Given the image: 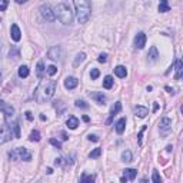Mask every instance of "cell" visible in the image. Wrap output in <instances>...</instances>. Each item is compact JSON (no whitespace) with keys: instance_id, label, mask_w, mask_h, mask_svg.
<instances>
[{"instance_id":"obj_50","label":"cell","mask_w":183,"mask_h":183,"mask_svg":"<svg viewBox=\"0 0 183 183\" xmlns=\"http://www.w3.org/2000/svg\"><path fill=\"white\" fill-rule=\"evenodd\" d=\"M83 120H85V122H89L90 119H89V116H83Z\"/></svg>"},{"instance_id":"obj_23","label":"cell","mask_w":183,"mask_h":183,"mask_svg":"<svg viewBox=\"0 0 183 183\" xmlns=\"http://www.w3.org/2000/svg\"><path fill=\"white\" fill-rule=\"evenodd\" d=\"M125 176L128 177V180H135L137 176V170L136 169H126L125 170Z\"/></svg>"},{"instance_id":"obj_19","label":"cell","mask_w":183,"mask_h":183,"mask_svg":"<svg viewBox=\"0 0 183 183\" xmlns=\"http://www.w3.org/2000/svg\"><path fill=\"white\" fill-rule=\"evenodd\" d=\"M182 74H183V63L180 59L176 60V74H175V79L179 80L182 79Z\"/></svg>"},{"instance_id":"obj_9","label":"cell","mask_w":183,"mask_h":183,"mask_svg":"<svg viewBox=\"0 0 183 183\" xmlns=\"http://www.w3.org/2000/svg\"><path fill=\"white\" fill-rule=\"evenodd\" d=\"M73 165V157L72 156H67V157H57L55 160V166H59V167H63V169H69L72 167Z\"/></svg>"},{"instance_id":"obj_32","label":"cell","mask_w":183,"mask_h":183,"mask_svg":"<svg viewBox=\"0 0 183 183\" xmlns=\"http://www.w3.org/2000/svg\"><path fill=\"white\" fill-rule=\"evenodd\" d=\"M85 59H86V55H85V53H79V55L76 56V60H74V63H73V64H74V66H79V64L82 63Z\"/></svg>"},{"instance_id":"obj_21","label":"cell","mask_w":183,"mask_h":183,"mask_svg":"<svg viewBox=\"0 0 183 183\" xmlns=\"http://www.w3.org/2000/svg\"><path fill=\"white\" fill-rule=\"evenodd\" d=\"M66 125H67L69 129H76L79 126V119L74 117V116H70V117L67 119V122H66Z\"/></svg>"},{"instance_id":"obj_2","label":"cell","mask_w":183,"mask_h":183,"mask_svg":"<svg viewBox=\"0 0 183 183\" xmlns=\"http://www.w3.org/2000/svg\"><path fill=\"white\" fill-rule=\"evenodd\" d=\"M74 7H76V15H77V22L79 23H86L90 15H92V6L90 0H73Z\"/></svg>"},{"instance_id":"obj_44","label":"cell","mask_w":183,"mask_h":183,"mask_svg":"<svg viewBox=\"0 0 183 183\" xmlns=\"http://www.w3.org/2000/svg\"><path fill=\"white\" fill-rule=\"evenodd\" d=\"M60 136H62L63 140H67V139H69V136L66 135V132H60Z\"/></svg>"},{"instance_id":"obj_49","label":"cell","mask_w":183,"mask_h":183,"mask_svg":"<svg viewBox=\"0 0 183 183\" xmlns=\"http://www.w3.org/2000/svg\"><path fill=\"white\" fill-rule=\"evenodd\" d=\"M120 180H122V182H128V177H126V176H123V177H122Z\"/></svg>"},{"instance_id":"obj_27","label":"cell","mask_w":183,"mask_h":183,"mask_svg":"<svg viewBox=\"0 0 183 183\" xmlns=\"http://www.w3.org/2000/svg\"><path fill=\"white\" fill-rule=\"evenodd\" d=\"M9 57H13L15 60H17L19 57H20V52H19V49L16 46H13V47L10 49V52H9Z\"/></svg>"},{"instance_id":"obj_24","label":"cell","mask_w":183,"mask_h":183,"mask_svg":"<svg viewBox=\"0 0 183 183\" xmlns=\"http://www.w3.org/2000/svg\"><path fill=\"white\" fill-rule=\"evenodd\" d=\"M159 12H160V13H166V12H170V6H169L167 0H160V3H159Z\"/></svg>"},{"instance_id":"obj_17","label":"cell","mask_w":183,"mask_h":183,"mask_svg":"<svg viewBox=\"0 0 183 183\" xmlns=\"http://www.w3.org/2000/svg\"><path fill=\"white\" fill-rule=\"evenodd\" d=\"M135 114L137 116V117L143 119V117H146V116L149 114V110H147V107H144V106H136L135 107Z\"/></svg>"},{"instance_id":"obj_26","label":"cell","mask_w":183,"mask_h":183,"mask_svg":"<svg viewBox=\"0 0 183 183\" xmlns=\"http://www.w3.org/2000/svg\"><path fill=\"white\" fill-rule=\"evenodd\" d=\"M113 82H114V80H113L112 76H106V77L103 79V87L104 89H112L113 87Z\"/></svg>"},{"instance_id":"obj_11","label":"cell","mask_w":183,"mask_h":183,"mask_svg":"<svg viewBox=\"0 0 183 183\" xmlns=\"http://www.w3.org/2000/svg\"><path fill=\"white\" fill-rule=\"evenodd\" d=\"M10 37L15 40V42H19V40L22 39V32H20V29H19L17 24H12V27H10Z\"/></svg>"},{"instance_id":"obj_42","label":"cell","mask_w":183,"mask_h":183,"mask_svg":"<svg viewBox=\"0 0 183 183\" xmlns=\"http://www.w3.org/2000/svg\"><path fill=\"white\" fill-rule=\"evenodd\" d=\"M87 139L90 140V142H99V137H97L96 135H89Z\"/></svg>"},{"instance_id":"obj_15","label":"cell","mask_w":183,"mask_h":183,"mask_svg":"<svg viewBox=\"0 0 183 183\" xmlns=\"http://www.w3.org/2000/svg\"><path fill=\"white\" fill-rule=\"evenodd\" d=\"M89 96H90L92 99H95L96 103H99V104H104V103H106V96H104L103 93H99V92H90V93H89Z\"/></svg>"},{"instance_id":"obj_36","label":"cell","mask_w":183,"mask_h":183,"mask_svg":"<svg viewBox=\"0 0 183 183\" xmlns=\"http://www.w3.org/2000/svg\"><path fill=\"white\" fill-rule=\"evenodd\" d=\"M99 76H100L99 69H92V72H90V77H92V80H96Z\"/></svg>"},{"instance_id":"obj_31","label":"cell","mask_w":183,"mask_h":183,"mask_svg":"<svg viewBox=\"0 0 183 183\" xmlns=\"http://www.w3.org/2000/svg\"><path fill=\"white\" fill-rule=\"evenodd\" d=\"M132 152L130 150H125L123 153H122V160L123 162H132Z\"/></svg>"},{"instance_id":"obj_30","label":"cell","mask_w":183,"mask_h":183,"mask_svg":"<svg viewBox=\"0 0 183 183\" xmlns=\"http://www.w3.org/2000/svg\"><path fill=\"white\" fill-rule=\"evenodd\" d=\"M100 155H102V149H100V147H96L95 150H92L89 153V157H90V159H97Z\"/></svg>"},{"instance_id":"obj_4","label":"cell","mask_w":183,"mask_h":183,"mask_svg":"<svg viewBox=\"0 0 183 183\" xmlns=\"http://www.w3.org/2000/svg\"><path fill=\"white\" fill-rule=\"evenodd\" d=\"M9 157H10V160H26V162H29L32 159V155L26 147H16L15 150L9 152Z\"/></svg>"},{"instance_id":"obj_16","label":"cell","mask_w":183,"mask_h":183,"mask_svg":"<svg viewBox=\"0 0 183 183\" xmlns=\"http://www.w3.org/2000/svg\"><path fill=\"white\" fill-rule=\"evenodd\" d=\"M157 59H159V52H157V49L155 47V46H152L150 50H149V53H147V60H149L150 63H155Z\"/></svg>"},{"instance_id":"obj_22","label":"cell","mask_w":183,"mask_h":183,"mask_svg":"<svg viewBox=\"0 0 183 183\" xmlns=\"http://www.w3.org/2000/svg\"><path fill=\"white\" fill-rule=\"evenodd\" d=\"M114 74L117 77H126L128 76V70H126L125 66H117V67H114Z\"/></svg>"},{"instance_id":"obj_43","label":"cell","mask_w":183,"mask_h":183,"mask_svg":"<svg viewBox=\"0 0 183 183\" xmlns=\"http://www.w3.org/2000/svg\"><path fill=\"white\" fill-rule=\"evenodd\" d=\"M24 114H26V119H27V120H30V122L33 120V114H32V112H26Z\"/></svg>"},{"instance_id":"obj_7","label":"cell","mask_w":183,"mask_h":183,"mask_svg":"<svg viewBox=\"0 0 183 183\" xmlns=\"http://www.w3.org/2000/svg\"><path fill=\"white\" fill-rule=\"evenodd\" d=\"M47 56L52 60H62L64 57V50L62 46H53V47L49 50Z\"/></svg>"},{"instance_id":"obj_34","label":"cell","mask_w":183,"mask_h":183,"mask_svg":"<svg viewBox=\"0 0 183 183\" xmlns=\"http://www.w3.org/2000/svg\"><path fill=\"white\" fill-rule=\"evenodd\" d=\"M74 104H76V107H80V109H89V104L85 100H76Z\"/></svg>"},{"instance_id":"obj_37","label":"cell","mask_w":183,"mask_h":183,"mask_svg":"<svg viewBox=\"0 0 183 183\" xmlns=\"http://www.w3.org/2000/svg\"><path fill=\"white\" fill-rule=\"evenodd\" d=\"M56 73H57V67H56V66H49L47 67V74L49 76H55Z\"/></svg>"},{"instance_id":"obj_20","label":"cell","mask_w":183,"mask_h":183,"mask_svg":"<svg viewBox=\"0 0 183 183\" xmlns=\"http://www.w3.org/2000/svg\"><path fill=\"white\" fill-rule=\"evenodd\" d=\"M125 128H126V117H122V119L116 123V132L122 135L123 132H125Z\"/></svg>"},{"instance_id":"obj_1","label":"cell","mask_w":183,"mask_h":183,"mask_svg":"<svg viewBox=\"0 0 183 183\" xmlns=\"http://www.w3.org/2000/svg\"><path fill=\"white\" fill-rule=\"evenodd\" d=\"M56 82L55 80H42L39 86L34 90V99L37 103H44L49 102L56 92Z\"/></svg>"},{"instance_id":"obj_46","label":"cell","mask_w":183,"mask_h":183,"mask_svg":"<svg viewBox=\"0 0 183 183\" xmlns=\"http://www.w3.org/2000/svg\"><path fill=\"white\" fill-rule=\"evenodd\" d=\"M166 90H167V92H169V93H172V95L175 93V90H173V89H172V87H169V86H167V87H166Z\"/></svg>"},{"instance_id":"obj_8","label":"cell","mask_w":183,"mask_h":183,"mask_svg":"<svg viewBox=\"0 0 183 183\" xmlns=\"http://www.w3.org/2000/svg\"><path fill=\"white\" fill-rule=\"evenodd\" d=\"M0 110L4 113L6 120H9L10 117H13V114H15V107H13L12 104H7L6 102H3V100H0Z\"/></svg>"},{"instance_id":"obj_40","label":"cell","mask_w":183,"mask_h":183,"mask_svg":"<svg viewBox=\"0 0 183 183\" xmlns=\"http://www.w3.org/2000/svg\"><path fill=\"white\" fill-rule=\"evenodd\" d=\"M50 143L53 144L55 147H57V149H62V143L59 140H56V139H50Z\"/></svg>"},{"instance_id":"obj_5","label":"cell","mask_w":183,"mask_h":183,"mask_svg":"<svg viewBox=\"0 0 183 183\" xmlns=\"http://www.w3.org/2000/svg\"><path fill=\"white\" fill-rule=\"evenodd\" d=\"M40 15H42L43 19H46L47 22H53L56 19L55 12H53V9L50 7L49 4H42L40 6Z\"/></svg>"},{"instance_id":"obj_51","label":"cell","mask_w":183,"mask_h":183,"mask_svg":"<svg viewBox=\"0 0 183 183\" xmlns=\"http://www.w3.org/2000/svg\"><path fill=\"white\" fill-rule=\"evenodd\" d=\"M172 149H173L172 146H167V147H166V150H167V152H172Z\"/></svg>"},{"instance_id":"obj_10","label":"cell","mask_w":183,"mask_h":183,"mask_svg":"<svg viewBox=\"0 0 183 183\" xmlns=\"http://www.w3.org/2000/svg\"><path fill=\"white\" fill-rule=\"evenodd\" d=\"M146 40H147V37H146V34H144L143 32L137 33L135 37V47L136 49H143L144 44H146Z\"/></svg>"},{"instance_id":"obj_6","label":"cell","mask_w":183,"mask_h":183,"mask_svg":"<svg viewBox=\"0 0 183 183\" xmlns=\"http://www.w3.org/2000/svg\"><path fill=\"white\" fill-rule=\"evenodd\" d=\"M12 137H13V133L9 128V125H1L0 126V144L12 140Z\"/></svg>"},{"instance_id":"obj_29","label":"cell","mask_w":183,"mask_h":183,"mask_svg":"<svg viewBox=\"0 0 183 183\" xmlns=\"http://www.w3.org/2000/svg\"><path fill=\"white\" fill-rule=\"evenodd\" d=\"M29 140L30 142H39L40 140V132L39 130H33L30 136H29Z\"/></svg>"},{"instance_id":"obj_18","label":"cell","mask_w":183,"mask_h":183,"mask_svg":"<svg viewBox=\"0 0 183 183\" xmlns=\"http://www.w3.org/2000/svg\"><path fill=\"white\" fill-rule=\"evenodd\" d=\"M9 128H10V130H12L15 139H19V137H20V128H19V123H17V122L9 123Z\"/></svg>"},{"instance_id":"obj_53","label":"cell","mask_w":183,"mask_h":183,"mask_svg":"<svg viewBox=\"0 0 183 183\" xmlns=\"http://www.w3.org/2000/svg\"><path fill=\"white\" fill-rule=\"evenodd\" d=\"M0 50H1V44H0Z\"/></svg>"},{"instance_id":"obj_35","label":"cell","mask_w":183,"mask_h":183,"mask_svg":"<svg viewBox=\"0 0 183 183\" xmlns=\"http://www.w3.org/2000/svg\"><path fill=\"white\" fill-rule=\"evenodd\" d=\"M152 180L155 183H160L162 182V177H160V175L157 173V170H153V175H152Z\"/></svg>"},{"instance_id":"obj_48","label":"cell","mask_w":183,"mask_h":183,"mask_svg":"<svg viewBox=\"0 0 183 183\" xmlns=\"http://www.w3.org/2000/svg\"><path fill=\"white\" fill-rule=\"evenodd\" d=\"M47 119V117H46V116H44V114H40V120H43V122H44V120Z\"/></svg>"},{"instance_id":"obj_41","label":"cell","mask_w":183,"mask_h":183,"mask_svg":"<svg viewBox=\"0 0 183 183\" xmlns=\"http://www.w3.org/2000/svg\"><path fill=\"white\" fill-rule=\"evenodd\" d=\"M97 60H99L100 63H106V62H107V55H106V53H102V55L99 56Z\"/></svg>"},{"instance_id":"obj_14","label":"cell","mask_w":183,"mask_h":183,"mask_svg":"<svg viewBox=\"0 0 183 183\" xmlns=\"http://www.w3.org/2000/svg\"><path fill=\"white\" fill-rule=\"evenodd\" d=\"M120 110H122V103H120V102H116V103H114V106L112 107L110 116H109V119H107V122H106V123H107V125H110L112 120H113V117H114V116H116Z\"/></svg>"},{"instance_id":"obj_38","label":"cell","mask_w":183,"mask_h":183,"mask_svg":"<svg viewBox=\"0 0 183 183\" xmlns=\"http://www.w3.org/2000/svg\"><path fill=\"white\" fill-rule=\"evenodd\" d=\"M7 4H9V0H0V10L4 12L7 9Z\"/></svg>"},{"instance_id":"obj_25","label":"cell","mask_w":183,"mask_h":183,"mask_svg":"<svg viewBox=\"0 0 183 183\" xmlns=\"http://www.w3.org/2000/svg\"><path fill=\"white\" fill-rule=\"evenodd\" d=\"M36 74L39 79H43L44 77V66H43V62H39L37 63V67H36Z\"/></svg>"},{"instance_id":"obj_47","label":"cell","mask_w":183,"mask_h":183,"mask_svg":"<svg viewBox=\"0 0 183 183\" xmlns=\"http://www.w3.org/2000/svg\"><path fill=\"white\" fill-rule=\"evenodd\" d=\"M15 1H16V3H19V4H23V3H26L27 0H15Z\"/></svg>"},{"instance_id":"obj_33","label":"cell","mask_w":183,"mask_h":183,"mask_svg":"<svg viewBox=\"0 0 183 183\" xmlns=\"http://www.w3.org/2000/svg\"><path fill=\"white\" fill-rule=\"evenodd\" d=\"M80 182L86 183V182H95V176L93 175H83L80 177Z\"/></svg>"},{"instance_id":"obj_13","label":"cell","mask_w":183,"mask_h":183,"mask_svg":"<svg viewBox=\"0 0 183 183\" xmlns=\"http://www.w3.org/2000/svg\"><path fill=\"white\" fill-rule=\"evenodd\" d=\"M77 85H79V80L76 79V77H73V76H69V77L64 79V87L69 89V90L74 89Z\"/></svg>"},{"instance_id":"obj_12","label":"cell","mask_w":183,"mask_h":183,"mask_svg":"<svg viewBox=\"0 0 183 183\" xmlns=\"http://www.w3.org/2000/svg\"><path fill=\"white\" fill-rule=\"evenodd\" d=\"M160 132L162 133H167L169 130H170V128H172V120L169 119V117H163V119L160 120Z\"/></svg>"},{"instance_id":"obj_45","label":"cell","mask_w":183,"mask_h":183,"mask_svg":"<svg viewBox=\"0 0 183 183\" xmlns=\"http://www.w3.org/2000/svg\"><path fill=\"white\" fill-rule=\"evenodd\" d=\"M157 109H159V104L155 103V104H153V112H157Z\"/></svg>"},{"instance_id":"obj_28","label":"cell","mask_w":183,"mask_h":183,"mask_svg":"<svg viewBox=\"0 0 183 183\" xmlns=\"http://www.w3.org/2000/svg\"><path fill=\"white\" fill-rule=\"evenodd\" d=\"M29 73L30 72H29V67H27V66H20V67H19V76H20L22 79L27 77Z\"/></svg>"},{"instance_id":"obj_52","label":"cell","mask_w":183,"mask_h":183,"mask_svg":"<svg viewBox=\"0 0 183 183\" xmlns=\"http://www.w3.org/2000/svg\"><path fill=\"white\" fill-rule=\"evenodd\" d=\"M0 79H1V73H0Z\"/></svg>"},{"instance_id":"obj_39","label":"cell","mask_w":183,"mask_h":183,"mask_svg":"<svg viewBox=\"0 0 183 183\" xmlns=\"http://www.w3.org/2000/svg\"><path fill=\"white\" fill-rule=\"evenodd\" d=\"M147 129V126H143L142 128V130L139 132V135H137V142H139V144H142V136H143V133H144V130Z\"/></svg>"},{"instance_id":"obj_3","label":"cell","mask_w":183,"mask_h":183,"mask_svg":"<svg viewBox=\"0 0 183 183\" xmlns=\"http://www.w3.org/2000/svg\"><path fill=\"white\" fill-rule=\"evenodd\" d=\"M55 15L63 24H70L73 22V12L66 3H59L55 10Z\"/></svg>"}]
</instances>
